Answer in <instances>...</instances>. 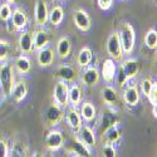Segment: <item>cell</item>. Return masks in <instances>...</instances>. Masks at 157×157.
Instances as JSON below:
<instances>
[{"label":"cell","instance_id":"603a6c76","mask_svg":"<svg viewBox=\"0 0 157 157\" xmlns=\"http://www.w3.org/2000/svg\"><path fill=\"white\" fill-rule=\"evenodd\" d=\"M82 81L87 86H94V84H97L98 81H99V72H98V69L94 68V67L87 68L83 72V74H82Z\"/></svg>","mask_w":157,"mask_h":157},{"label":"cell","instance_id":"8992f818","mask_svg":"<svg viewBox=\"0 0 157 157\" xmlns=\"http://www.w3.org/2000/svg\"><path fill=\"white\" fill-rule=\"evenodd\" d=\"M64 145V136L60 131L53 129L45 137V147L49 151H58Z\"/></svg>","mask_w":157,"mask_h":157},{"label":"cell","instance_id":"4316f807","mask_svg":"<svg viewBox=\"0 0 157 157\" xmlns=\"http://www.w3.org/2000/svg\"><path fill=\"white\" fill-rule=\"evenodd\" d=\"M15 69L20 74H27L32 69L30 59L27 56H19L15 58Z\"/></svg>","mask_w":157,"mask_h":157},{"label":"cell","instance_id":"1f68e13d","mask_svg":"<svg viewBox=\"0 0 157 157\" xmlns=\"http://www.w3.org/2000/svg\"><path fill=\"white\" fill-rule=\"evenodd\" d=\"M145 44L148 49H156V47H157V32L155 29H150L146 33Z\"/></svg>","mask_w":157,"mask_h":157},{"label":"cell","instance_id":"ba28073f","mask_svg":"<svg viewBox=\"0 0 157 157\" xmlns=\"http://www.w3.org/2000/svg\"><path fill=\"white\" fill-rule=\"evenodd\" d=\"M73 20L75 27L79 29L81 32H88L90 29V17L87 14V11L82 10V9H77L73 13Z\"/></svg>","mask_w":157,"mask_h":157},{"label":"cell","instance_id":"d590c367","mask_svg":"<svg viewBox=\"0 0 157 157\" xmlns=\"http://www.w3.org/2000/svg\"><path fill=\"white\" fill-rule=\"evenodd\" d=\"M147 99L150 101L152 106H157V84H156V82H153V86L147 96Z\"/></svg>","mask_w":157,"mask_h":157},{"label":"cell","instance_id":"b9f144b4","mask_svg":"<svg viewBox=\"0 0 157 157\" xmlns=\"http://www.w3.org/2000/svg\"><path fill=\"white\" fill-rule=\"evenodd\" d=\"M153 2H155V4H156V2H157V0H153Z\"/></svg>","mask_w":157,"mask_h":157},{"label":"cell","instance_id":"4dcf8cb0","mask_svg":"<svg viewBox=\"0 0 157 157\" xmlns=\"http://www.w3.org/2000/svg\"><path fill=\"white\" fill-rule=\"evenodd\" d=\"M11 156H17V157L27 156V145L21 141H14L11 146Z\"/></svg>","mask_w":157,"mask_h":157},{"label":"cell","instance_id":"ffe728a7","mask_svg":"<svg viewBox=\"0 0 157 157\" xmlns=\"http://www.w3.org/2000/svg\"><path fill=\"white\" fill-rule=\"evenodd\" d=\"M93 59V52L92 49H90L89 47H83L79 53H78L77 56V64L79 65V67H88V65L90 64V62H92Z\"/></svg>","mask_w":157,"mask_h":157},{"label":"cell","instance_id":"d4e9b609","mask_svg":"<svg viewBox=\"0 0 157 157\" xmlns=\"http://www.w3.org/2000/svg\"><path fill=\"white\" fill-rule=\"evenodd\" d=\"M68 102L72 107H77L82 102V88L79 84H73L68 89Z\"/></svg>","mask_w":157,"mask_h":157},{"label":"cell","instance_id":"f546056e","mask_svg":"<svg viewBox=\"0 0 157 157\" xmlns=\"http://www.w3.org/2000/svg\"><path fill=\"white\" fill-rule=\"evenodd\" d=\"M102 99L106 102L107 104H113L117 102V92L116 89L112 88L111 86H106L102 89Z\"/></svg>","mask_w":157,"mask_h":157},{"label":"cell","instance_id":"5b68a950","mask_svg":"<svg viewBox=\"0 0 157 157\" xmlns=\"http://www.w3.org/2000/svg\"><path fill=\"white\" fill-rule=\"evenodd\" d=\"M118 122H120V117L114 111H112V109L103 111L102 116H101V121H99V133L103 135L104 131L108 129L112 126L118 124Z\"/></svg>","mask_w":157,"mask_h":157},{"label":"cell","instance_id":"8fae6325","mask_svg":"<svg viewBox=\"0 0 157 157\" xmlns=\"http://www.w3.org/2000/svg\"><path fill=\"white\" fill-rule=\"evenodd\" d=\"M116 64L112 58L106 59L102 63V69H101V75L107 83H112L114 81V75H116Z\"/></svg>","mask_w":157,"mask_h":157},{"label":"cell","instance_id":"7a4b0ae2","mask_svg":"<svg viewBox=\"0 0 157 157\" xmlns=\"http://www.w3.org/2000/svg\"><path fill=\"white\" fill-rule=\"evenodd\" d=\"M13 84H14V74H13L11 64L6 60L2 62V65H0V87L3 88L6 96H10Z\"/></svg>","mask_w":157,"mask_h":157},{"label":"cell","instance_id":"e0dca14e","mask_svg":"<svg viewBox=\"0 0 157 157\" xmlns=\"http://www.w3.org/2000/svg\"><path fill=\"white\" fill-rule=\"evenodd\" d=\"M71 50H72V43L71 40L67 38V36H63L60 38L59 40L57 42V48H56V52L60 59H65L68 58L69 54H71Z\"/></svg>","mask_w":157,"mask_h":157},{"label":"cell","instance_id":"9c48e42d","mask_svg":"<svg viewBox=\"0 0 157 157\" xmlns=\"http://www.w3.org/2000/svg\"><path fill=\"white\" fill-rule=\"evenodd\" d=\"M19 49L23 54H30L34 50V40H33V33L30 32H23L18 40Z\"/></svg>","mask_w":157,"mask_h":157},{"label":"cell","instance_id":"9a60e30c","mask_svg":"<svg viewBox=\"0 0 157 157\" xmlns=\"http://www.w3.org/2000/svg\"><path fill=\"white\" fill-rule=\"evenodd\" d=\"M65 121H67L68 126L73 129V131H79V128L82 127V116L81 113L75 109V107H72L67 111L65 114Z\"/></svg>","mask_w":157,"mask_h":157},{"label":"cell","instance_id":"d6986e66","mask_svg":"<svg viewBox=\"0 0 157 157\" xmlns=\"http://www.w3.org/2000/svg\"><path fill=\"white\" fill-rule=\"evenodd\" d=\"M123 99L126 102V104L128 106L133 107L140 102V92H138V88L136 86H129L124 89L123 92Z\"/></svg>","mask_w":157,"mask_h":157},{"label":"cell","instance_id":"7c38bea8","mask_svg":"<svg viewBox=\"0 0 157 157\" xmlns=\"http://www.w3.org/2000/svg\"><path fill=\"white\" fill-rule=\"evenodd\" d=\"M68 156H75V157H81V156H90L89 147L81 140V138H74L72 143V148L67 151Z\"/></svg>","mask_w":157,"mask_h":157},{"label":"cell","instance_id":"7402d4cb","mask_svg":"<svg viewBox=\"0 0 157 157\" xmlns=\"http://www.w3.org/2000/svg\"><path fill=\"white\" fill-rule=\"evenodd\" d=\"M33 40H34V49L35 50H40L42 48L47 47L49 43V34L48 32L39 29L33 34Z\"/></svg>","mask_w":157,"mask_h":157},{"label":"cell","instance_id":"d6a6232c","mask_svg":"<svg viewBox=\"0 0 157 157\" xmlns=\"http://www.w3.org/2000/svg\"><path fill=\"white\" fill-rule=\"evenodd\" d=\"M10 54V44L6 40L0 39V62H5Z\"/></svg>","mask_w":157,"mask_h":157},{"label":"cell","instance_id":"ac0fdd59","mask_svg":"<svg viewBox=\"0 0 157 157\" xmlns=\"http://www.w3.org/2000/svg\"><path fill=\"white\" fill-rule=\"evenodd\" d=\"M27 94H28V87H27V83L25 82L19 81L15 84H13L10 96H13V98H14L15 102L24 101V98L27 97Z\"/></svg>","mask_w":157,"mask_h":157},{"label":"cell","instance_id":"8d00e7d4","mask_svg":"<svg viewBox=\"0 0 157 157\" xmlns=\"http://www.w3.org/2000/svg\"><path fill=\"white\" fill-rule=\"evenodd\" d=\"M102 153H103V156H106V157H114L116 156V148L113 147L112 143H107V145L103 146Z\"/></svg>","mask_w":157,"mask_h":157},{"label":"cell","instance_id":"60d3db41","mask_svg":"<svg viewBox=\"0 0 157 157\" xmlns=\"http://www.w3.org/2000/svg\"><path fill=\"white\" fill-rule=\"evenodd\" d=\"M17 0H6V3H9V4H13V3H15Z\"/></svg>","mask_w":157,"mask_h":157},{"label":"cell","instance_id":"277c9868","mask_svg":"<svg viewBox=\"0 0 157 157\" xmlns=\"http://www.w3.org/2000/svg\"><path fill=\"white\" fill-rule=\"evenodd\" d=\"M68 84L67 82L64 81H60L56 84L54 89H53V98H54V102L60 106L62 108H65L69 104L68 102Z\"/></svg>","mask_w":157,"mask_h":157},{"label":"cell","instance_id":"cb8c5ba5","mask_svg":"<svg viewBox=\"0 0 157 157\" xmlns=\"http://www.w3.org/2000/svg\"><path fill=\"white\" fill-rule=\"evenodd\" d=\"M57 75L64 82H73L77 75V72L71 65H59L57 69Z\"/></svg>","mask_w":157,"mask_h":157},{"label":"cell","instance_id":"4fadbf2b","mask_svg":"<svg viewBox=\"0 0 157 157\" xmlns=\"http://www.w3.org/2000/svg\"><path fill=\"white\" fill-rule=\"evenodd\" d=\"M54 60V52L50 47H44L40 50H38L36 62L40 67H49Z\"/></svg>","mask_w":157,"mask_h":157},{"label":"cell","instance_id":"74e56055","mask_svg":"<svg viewBox=\"0 0 157 157\" xmlns=\"http://www.w3.org/2000/svg\"><path fill=\"white\" fill-rule=\"evenodd\" d=\"M113 0H97V4L101 10H109L112 6Z\"/></svg>","mask_w":157,"mask_h":157},{"label":"cell","instance_id":"5bb4252c","mask_svg":"<svg viewBox=\"0 0 157 157\" xmlns=\"http://www.w3.org/2000/svg\"><path fill=\"white\" fill-rule=\"evenodd\" d=\"M10 19H11L13 27H14L15 29H18V30H23L28 25L27 13H25L24 10H21L20 8H18V9H15L14 11H13Z\"/></svg>","mask_w":157,"mask_h":157},{"label":"cell","instance_id":"484cf974","mask_svg":"<svg viewBox=\"0 0 157 157\" xmlns=\"http://www.w3.org/2000/svg\"><path fill=\"white\" fill-rule=\"evenodd\" d=\"M81 116H82V120L87 121V122H92L96 118V107L93 106L90 102H84L82 103L81 106Z\"/></svg>","mask_w":157,"mask_h":157},{"label":"cell","instance_id":"30bf717a","mask_svg":"<svg viewBox=\"0 0 157 157\" xmlns=\"http://www.w3.org/2000/svg\"><path fill=\"white\" fill-rule=\"evenodd\" d=\"M49 10L44 0H38L35 4V21L39 27H43L48 21Z\"/></svg>","mask_w":157,"mask_h":157},{"label":"cell","instance_id":"ab89813d","mask_svg":"<svg viewBox=\"0 0 157 157\" xmlns=\"http://www.w3.org/2000/svg\"><path fill=\"white\" fill-rule=\"evenodd\" d=\"M117 81H118V84L120 86H123L128 79H127V77L124 75V73L120 69V73H118V75H117Z\"/></svg>","mask_w":157,"mask_h":157},{"label":"cell","instance_id":"44dd1931","mask_svg":"<svg viewBox=\"0 0 157 157\" xmlns=\"http://www.w3.org/2000/svg\"><path fill=\"white\" fill-rule=\"evenodd\" d=\"M79 138L86 143L88 147H94L96 146V135L93 129L89 126H82L79 128Z\"/></svg>","mask_w":157,"mask_h":157},{"label":"cell","instance_id":"e575fe53","mask_svg":"<svg viewBox=\"0 0 157 157\" xmlns=\"http://www.w3.org/2000/svg\"><path fill=\"white\" fill-rule=\"evenodd\" d=\"M152 86H153V81L151 79V78H143V79L141 81V90L146 97L148 96Z\"/></svg>","mask_w":157,"mask_h":157},{"label":"cell","instance_id":"52a82bcc","mask_svg":"<svg viewBox=\"0 0 157 157\" xmlns=\"http://www.w3.org/2000/svg\"><path fill=\"white\" fill-rule=\"evenodd\" d=\"M45 120L49 126H57L63 120V108L54 102L45 111Z\"/></svg>","mask_w":157,"mask_h":157},{"label":"cell","instance_id":"2e32d148","mask_svg":"<svg viewBox=\"0 0 157 157\" xmlns=\"http://www.w3.org/2000/svg\"><path fill=\"white\" fill-rule=\"evenodd\" d=\"M121 71L124 73L127 79H131L138 74L140 72V63L135 59H127L121 64Z\"/></svg>","mask_w":157,"mask_h":157},{"label":"cell","instance_id":"f1b7e54d","mask_svg":"<svg viewBox=\"0 0 157 157\" xmlns=\"http://www.w3.org/2000/svg\"><path fill=\"white\" fill-rule=\"evenodd\" d=\"M102 136H104L107 143H112V145H113V143H116L117 141L121 138V129L117 127V124L116 126H112L108 129L104 131V133Z\"/></svg>","mask_w":157,"mask_h":157},{"label":"cell","instance_id":"3957f363","mask_svg":"<svg viewBox=\"0 0 157 157\" xmlns=\"http://www.w3.org/2000/svg\"><path fill=\"white\" fill-rule=\"evenodd\" d=\"M106 50L108 56L113 59V60H120L123 56V50H122V45L120 42V36H118V32H113L109 34L107 43H106Z\"/></svg>","mask_w":157,"mask_h":157},{"label":"cell","instance_id":"83f0119b","mask_svg":"<svg viewBox=\"0 0 157 157\" xmlns=\"http://www.w3.org/2000/svg\"><path fill=\"white\" fill-rule=\"evenodd\" d=\"M63 19H64V10H63L62 6L57 5V6H54L53 9L49 11L48 20L52 24H53L54 27H58V25H60L62 21H63Z\"/></svg>","mask_w":157,"mask_h":157},{"label":"cell","instance_id":"6da1fadb","mask_svg":"<svg viewBox=\"0 0 157 157\" xmlns=\"http://www.w3.org/2000/svg\"><path fill=\"white\" fill-rule=\"evenodd\" d=\"M118 36H120L123 53L131 54L135 49V43H136V33L133 27L129 23H123L118 32Z\"/></svg>","mask_w":157,"mask_h":157},{"label":"cell","instance_id":"f35d334b","mask_svg":"<svg viewBox=\"0 0 157 157\" xmlns=\"http://www.w3.org/2000/svg\"><path fill=\"white\" fill-rule=\"evenodd\" d=\"M6 156H9L8 143L3 140H0V157H6Z\"/></svg>","mask_w":157,"mask_h":157},{"label":"cell","instance_id":"836d02e7","mask_svg":"<svg viewBox=\"0 0 157 157\" xmlns=\"http://www.w3.org/2000/svg\"><path fill=\"white\" fill-rule=\"evenodd\" d=\"M11 14H13V9L9 3L0 5V20L8 21L11 18Z\"/></svg>","mask_w":157,"mask_h":157}]
</instances>
